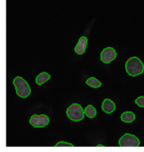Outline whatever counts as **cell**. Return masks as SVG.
<instances>
[{
    "label": "cell",
    "instance_id": "6da1fadb",
    "mask_svg": "<svg viewBox=\"0 0 144 152\" xmlns=\"http://www.w3.org/2000/svg\"><path fill=\"white\" fill-rule=\"evenodd\" d=\"M144 65L137 56L129 58L126 62V71L129 76L136 77L143 73Z\"/></svg>",
    "mask_w": 144,
    "mask_h": 152
},
{
    "label": "cell",
    "instance_id": "7a4b0ae2",
    "mask_svg": "<svg viewBox=\"0 0 144 152\" xmlns=\"http://www.w3.org/2000/svg\"><path fill=\"white\" fill-rule=\"evenodd\" d=\"M14 87L16 88V94L22 98H26L31 94V90L29 85L23 78L16 77L13 81Z\"/></svg>",
    "mask_w": 144,
    "mask_h": 152
},
{
    "label": "cell",
    "instance_id": "3957f363",
    "mask_svg": "<svg viewBox=\"0 0 144 152\" xmlns=\"http://www.w3.org/2000/svg\"><path fill=\"white\" fill-rule=\"evenodd\" d=\"M66 114L68 118L74 122H78L84 118V110L80 104L74 103L70 105L66 111Z\"/></svg>",
    "mask_w": 144,
    "mask_h": 152
},
{
    "label": "cell",
    "instance_id": "277c9868",
    "mask_svg": "<svg viewBox=\"0 0 144 152\" xmlns=\"http://www.w3.org/2000/svg\"><path fill=\"white\" fill-rule=\"evenodd\" d=\"M140 140L137 137L131 134H125L120 140H119V145L122 147H132L139 146Z\"/></svg>",
    "mask_w": 144,
    "mask_h": 152
},
{
    "label": "cell",
    "instance_id": "5b68a950",
    "mask_svg": "<svg viewBox=\"0 0 144 152\" xmlns=\"http://www.w3.org/2000/svg\"><path fill=\"white\" fill-rule=\"evenodd\" d=\"M49 117L45 114L41 115H34L31 116L29 120V123L34 128H43L47 126L49 123Z\"/></svg>",
    "mask_w": 144,
    "mask_h": 152
},
{
    "label": "cell",
    "instance_id": "8992f818",
    "mask_svg": "<svg viewBox=\"0 0 144 152\" xmlns=\"http://www.w3.org/2000/svg\"><path fill=\"white\" fill-rule=\"evenodd\" d=\"M117 56V52L115 49L111 47H107L102 50L100 53V59L102 62L108 64L115 59Z\"/></svg>",
    "mask_w": 144,
    "mask_h": 152
},
{
    "label": "cell",
    "instance_id": "52a82bcc",
    "mask_svg": "<svg viewBox=\"0 0 144 152\" xmlns=\"http://www.w3.org/2000/svg\"><path fill=\"white\" fill-rule=\"evenodd\" d=\"M88 38L86 37H81L79 39V41L77 42V45L74 48V51L77 53V54H83L86 52V47L88 45Z\"/></svg>",
    "mask_w": 144,
    "mask_h": 152
},
{
    "label": "cell",
    "instance_id": "ba28073f",
    "mask_svg": "<svg viewBox=\"0 0 144 152\" xmlns=\"http://www.w3.org/2000/svg\"><path fill=\"white\" fill-rule=\"evenodd\" d=\"M115 108L116 105L114 101L108 99V98L104 99L102 103V109L104 112H105L106 114H111L115 111Z\"/></svg>",
    "mask_w": 144,
    "mask_h": 152
},
{
    "label": "cell",
    "instance_id": "9c48e42d",
    "mask_svg": "<svg viewBox=\"0 0 144 152\" xmlns=\"http://www.w3.org/2000/svg\"><path fill=\"white\" fill-rule=\"evenodd\" d=\"M120 119L123 122L126 123H132L135 120V114L132 111H125L120 116Z\"/></svg>",
    "mask_w": 144,
    "mask_h": 152
},
{
    "label": "cell",
    "instance_id": "30bf717a",
    "mask_svg": "<svg viewBox=\"0 0 144 152\" xmlns=\"http://www.w3.org/2000/svg\"><path fill=\"white\" fill-rule=\"evenodd\" d=\"M50 74H48L46 72H42L39 74L38 76L36 78V83L39 86H41V85L44 84L45 83L48 81V80H50Z\"/></svg>",
    "mask_w": 144,
    "mask_h": 152
},
{
    "label": "cell",
    "instance_id": "8fae6325",
    "mask_svg": "<svg viewBox=\"0 0 144 152\" xmlns=\"http://www.w3.org/2000/svg\"><path fill=\"white\" fill-rule=\"evenodd\" d=\"M84 113L86 117H88V118H94L96 115V110L93 105H88L85 108Z\"/></svg>",
    "mask_w": 144,
    "mask_h": 152
},
{
    "label": "cell",
    "instance_id": "7c38bea8",
    "mask_svg": "<svg viewBox=\"0 0 144 152\" xmlns=\"http://www.w3.org/2000/svg\"><path fill=\"white\" fill-rule=\"evenodd\" d=\"M86 84L90 87L94 88H97L101 86V82L98 80L95 77H90L86 80Z\"/></svg>",
    "mask_w": 144,
    "mask_h": 152
},
{
    "label": "cell",
    "instance_id": "4fadbf2b",
    "mask_svg": "<svg viewBox=\"0 0 144 152\" xmlns=\"http://www.w3.org/2000/svg\"><path fill=\"white\" fill-rule=\"evenodd\" d=\"M135 103L140 107H144V96H141L135 99Z\"/></svg>",
    "mask_w": 144,
    "mask_h": 152
},
{
    "label": "cell",
    "instance_id": "5bb4252c",
    "mask_svg": "<svg viewBox=\"0 0 144 152\" xmlns=\"http://www.w3.org/2000/svg\"><path fill=\"white\" fill-rule=\"evenodd\" d=\"M56 146H73V144L65 142V141H60V142H59L58 143L56 144Z\"/></svg>",
    "mask_w": 144,
    "mask_h": 152
}]
</instances>
